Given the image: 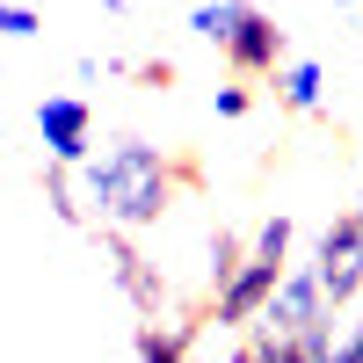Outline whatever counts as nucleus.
<instances>
[{
    "mask_svg": "<svg viewBox=\"0 0 363 363\" xmlns=\"http://www.w3.org/2000/svg\"><path fill=\"white\" fill-rule=\"evenodd\" d=\"M73 174H80V211L95 225H109V233H145L174 203V189L196 182L189 167H174L160 145H145V138H116L102 160L87 153V167H73Z\"/></svg>",
    "mask_w": 363,
    "mask_h": 363,
    "instance_id": "1",
    "label": "nucleus"
},
{
    "mask_svg": "<svg viewBox=\"0 0 363 363\" xmlns=\"http://www.w3.org/2000/svg\"><path fill=\"white\" fill-rule=\"evenodd\" d=\"M255 327H262V342H298V335H313V327H335L327 320V298H320V277L313 269H284Z\"/></svg>",
    "mask_w": 363,
    "mask_h": 363,
    "instance_id": "2",
    "label": "nucleus"
},
{
    "mask_svg": "<svg viewBox=\"0 0 363 363\" xmlns=\"http://www.w3.org/2000/svg\"><path fill=\"white\" fill-rule=\"evenodd\" d=\"M313 277H320V298H327V306H349V298L363 291V211H342V218L320 233Z\"/></svg>",
    "mask_w": 363,
    "mask_h": 363,
    "instance_id": "3",
    "label": "nucleus"
},
{
    "mask_svg": "<svg viewBox=\"0 0 363 363\" xmlns=\"http://www.w3.org/2000/svg\"><path fill=\"white\" fill-rule=\"evenodd\" d=\"M37 138H44V160L58 174L87 167V145H95V109L80 95H44L37 102Z\"/></svg>",
    "mask_w": 363,
    "mask_h": 363,
    "instance_id": "4",
    "label": "nucleus"
},
{
    "mask_svg": "<svg viewBox=\"0 0 363 363\" xmlns=\"http://www.w3.org/2000/svg\"><path fill=\"white\" fill-rule=\"evenodd\" d=\"M277 277H284V262L240 255V262H233V277L218 284V327H255L262 306H269V291H277Z\"/></svg>",
    "mask_w": 363,
    "mask_h": 363,
    "instance_id": "5",
    "label": "nucleus"
},
{
    "mask_svg": "<svg viewBox=\"0 0 363 363\" xmlns=\"http://www.w3.org/2000/svg\"><path fill=\"white\" fill-rule=\"evenodd\" d=\"M225 58H233V73H247V80H262V73H277V66H284V29H277V15H262V8H247V22L233 29V44H225Z\"/></svg>",
    "mask_w": 363,
    "mask_h": 363,
    "instance_id": "6",
    "label": "nucleus"
},
{
    "mask_svg": "<svg viewBox=\"0 0 363 363\" xmlns=\"http://www.w3.org/2000/svg\"><path fill=\"white\" fill-rule=\"evenodd\" d=\"M102 262H109V277L131 291V306H138V313H160V298H167V291H160V269H145V255L131 247L124 233H109V240H102Z\"/></svg>",
    "mask_w": 363,
    "mask_h": 363,
    "instance_id": "7",
    "label": "nucleus"
},
{
    "mask_svg": "<svg viewBox=\"0 0 363 363\" xmlns=\"http://www.w3.org/2000/svg\"><path fill=\"white\" fill-rule=\"evenodd\" d=\"M277 95H284V109L313 116V109L327 102V73L313 66V58H284V66H277Z\"/></svg>",
    "mask_w": 363,
    "mask_h": 363,
    "instance_id": "8",
    "label": "nucleus"
},
{
    "mask_svg": "<svg viewBox=\"0 0 363 363\" xmlns=\"http://www.w3.org/2000/svg\"><path fill=\"white\" fill-rule=\"evenodd\" d=\"M327 349H335V327H313L298 342H247L255 363H327Z\"/></svg>",
    "mask_w": 363,
    "mask_h": 363,
    "instance_id": "9",
    "label": "nucleus"
},
{
    "mask_svg": "<svg viewBox=\"0 0 363 363\" xmlns=\"http://www.w3.org/2000/svg\"><path fill=\"white\" fill-rule=\"evenodd\" d=\"M240 22H247V0H196V8H189V29H196V37L203 44H233V29Z\"/></svg>",
    "mask_w": 363,
    "mask_h": 363,
    "instance_id": "10",
    "label": "nucleus"
},
{
    "mask_svg": "<svg viewBox=\"0 0 363 363\" xmlns=\"http://www.w3.org/2000/svg\"><path fill=\"white\" fill-rule=\"evenodd\" d=\"M138 363H196L182 327H138Z\"/></svg>",
    "mask_w": 363,
    "mask_h": 363,
    "instance_id": "11",
    "label": "nucleus"
},
{
    "mask_svg": "<svg viewBox=\"0 0 363 363\" xmlns=\"http://www.w3.org/2000/svg\"><path fill=\"white\" fill-rule=\"evenodd\" d=\"M291 240H298V225L277 211V218H262V233H255V247H247V255H262V262H284V255H291Z\"/></svg>",
    "mask_w": 363,
    "mask_h": 363,
    "instance_id": "12",
    "label": "nucleus"
},
{
    "mask_svg": "<svg viewBox=\"0 0 363 363\" xmlns=\"http://www.w3.org/2000/svg\"><path fill=\"white\" fill-rule=\"evenodd\" d=\"M37 29H44L37 8H22V0H0V37H15V44H22V37H37Z\"/></svg>",
    "mask_w": 363,
    "mask_h": 363,
    "instance_id": "13",
    "label": "nucleus"
},
{
    "mask_svg": "<svg viewBox=\"0 0 363 363\" xmlns=\"http://www.w3.org/2000/svg\"><path fill=\"white\" fill-rule=\"evenodd\" d=\"M211 109H218L225 124H240V116L255 109V95H247V87H218V95H211Z\"/></svg>",
    "mask_w": 363,
    "mask_h": 363,
    "instance_id": "14",
    "label": "nucleus"
},
{
    "mask_svg": "<svg viewBox=\"0 0 363 363\" xmlns=\"http://www.w3.org/2000/svg\"><path fill=\"white\" fill-rule=\"evenodd\" d=\"M327 363H363V327H349V335H335V349H327Z\"/></svg>",
    "mask_w": 363,
    "mask_h": 363,
    "instance_id": "15",
    "label": "nucleus"
},
{
    "mask_svg": "<svg viewBox=\"0 0 363 363\" xmlns=\"http://www.w3.org/2000/svg\"><path fill=\"white\" fill-rule=\"evenodd\" d=\"M225 363H255V356H247V349H233V356H225Z\"/></svg>",
    "mask_w": 363,
    "mask_h": 363,
    "instance_id": "16",
    "label": "nucleus"
}]
</instances>
